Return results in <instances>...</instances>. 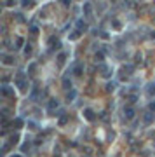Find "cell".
Listing matches in <instances>:
<instances>
[{
	"instance_id": "cell-1",
	"label": "cell",
	"mask_w": 155,
	"mask_h": 157,
	"mask_svg": "<svg viewBox=\"0 0 155 157\" xmlns=\"http://www.w3.org/2000/svg\"><path fill=\"white\" fill-rule=\"evenodd\" d=\"M14 84L19 87L21 93H26V89H28V77H26V73H25L23 70H19V72L16 73V77H14Z\"/></svg>"
},
{
	"instance_id": "cell-2",
	"label": "cell",
	"mask_w": 155,
	"mask_h": 157,
	"mask_svg": "<svg viewBox=\"0 0 155 157\" xmlns=\"http://www.w3.org/2000/svg\"><path fill=\"white\" fill-rule=\"evenodd\" d=\"M58 107H59V101L52 98V100H49V101H47V105H45V110H47V114H49V115H58V114H56Z\"/></svg>"
},
{
	"instance_id": "cell-3",
	"label": "cell",
	"mask_w": 155,
	"mask_h": 157,
	"mask_svg": "<svg viewBox=\"0 0 155 157\" xmlns=\"http://www.w3.org/2000/svg\"><path fill=\"white\" fill-rule=\"evenodd\" d=\"M87 28H89V25H87V21H84V19H77V21H75V30H78L80 33H84V32H87Z\"/></svg>"
},
{
	"instance_id": "cell-4",
	"label": "cell",
	"mask_w": 155,
	"mask_h": 157,
	"mask_svg": "<svg viewBox=\"0 0 155 157\" xmlns=\"http://www.w3.org/2000/svg\"><path fill=\"white\" fill-rule=\"evenodd\" d=\"M0 94H2L4 98H7V96H14V89H12L11 86H7V84H4V86L0 87Z\"/></svg>"
},
{
	"instance_id": "cell-5",
	"label": "cell",
	"mask_w": 155,
	"mask_h": 157,
	"mask_svg": "<svg viewBox=\"0 0 155 157\" xmlns=\"http://www.w3.org/2000/svg\"><path fill=\"white\" fill-rule=\"evenodd\" d=\"M84 68H85V65L82 63V61H77L75 65H73V68H72V72H73V75H82L84 73Z\"/></svg>"
},
{
	"instance_id": "cell-6",
	"label": "cell",
	"mask_w": 155,
	"mask_h": 157,
	"mask_svg": "<svg viewBox=\"0 0 155 157\" xmlns=\"http://www.w3.org/2000/svg\"><path fill=\"white\" fill-rule=\"evenodd\" d=\"M143 120H145V124H146V126H150V124L155 120V112L146 110V112H145V117H143Z\"/></svg>"
},
{
	"instance_id": "cell-7",
	"label": "cell",
	"mask_w": 155,
	"mask_h": 157,
	"mask_svg": "<svg viewBox=\"0 0 155 157\" xmlns=\"http://www.w3.org/2000/svg\"><path fill=\"white\" fill-rule=\"evenodd\" d=\"M134 114H136V112H134V108H132L131 105H127V107L124 108V115H125V119H127V120L134 119Z\"/></svg>"
},
{
	"instance_id": "cell-8",
	"label": "cell",
	"mask_w": 155,
	"mask_h": 157,
	"mask_svg": "<svg viewBox=\"0 0 155 157\" xmlns=\"http://www.w3.org/2000/svg\"><path fill=\"white\" fill-rule=\"evenodd\" d=\"M82 11H84V14L87 16V19H92V5H91V4H84V5H82Z\"/></svg>"
},
{
	"instance_id": "cell-9",
	"label": "cell",
	"mask_w": 155,
	"mask_h": 157,
	"mask_svg": "<svg viewBox=\"0 0 155 157\" xmlns=\"http://www.w3.org/2000/svg\"><path fill=\"white\" fill-rule=\"evenodd\" d=\"M84 117L87 119L89 122H94V120H96V114H94L91 108H85V110H84Z\"/></svg>"
},
{
	"instance_id": "cell-10",
	"label": "cell",
	"mask_w": 155,
	"mask_h": 157,
	"mask_svg": "<svg viewBox=\"0 0 155 157\" xmlns=\"http://www.w3.org/2000/svg\"><path fill=\"white\" fill-rule=\"evenodd\" d=\"M120 73H122V77H129L131 73H132V65H124L122 68H120Z\"/></svg>"
},
{
	"instance_id": "cell-11",
	"label": "cell",
	"mask_w": 155,
	"mask_h": 157,
	"mask_svg": "<svg viewBox=\"0 0 155 157\" xmlns=\"http://www.w3.org/2000/svg\"><path fill=\"white\" fill-rule=\"evenodd\" d=\"M39 93H40L39 86H33V87H32V93H30V100H32V101H37V96H39Z\"/></svg>"
},
{
	"instance_id": "cell-12",
	"label": "cell",
	"mask_w": 155,
	"mask_h": 157,
	"mask_svg": "<svg viewBox=\"0 0 155 157\" xmlns=\"http://www.w3.org/2000/svg\"><path fill=\"white\" fill-rule=\"evenodd\" d=\"M23 124H25V122H23V119H21V117L12 119V127H14V129H21V127H23Z\"/></svg>"
},
{
	"instance_id": "cell-13",
	"label": "cell",
	"mask_w": 155,
	"mask_h": 157,
	"mask_svg": "<svg viewBox=\"0 0 155 157\" xmlns=\"http://www.w3.org/2000/svg\"><path fill=\"white\" fill-rule=\"evenodd\" d=\"M63 87H65L66 91H68V89H73V87H72V80H70V77H68V73L63 77Z\"/></svg>"
},
{
	"instance_id": "cell-14",
	"label": "cell",
	"mask_w": 155,
	"mask_h": 157,
	"mask_svg": "<svg viewBox=\"0 0 155 157\" xmlns=\"http://www.w3.org/2000/svg\"><path fill=\"white\" fill-rule=\"evenodd\" d=\"M99 70H101V75H103V77H110V68H108L105 63L99 65Z\"/></svg>"
},
{
	"instance_id": "cell-15",
	"label": "cell",
	"mask_w": 155,
	"mask_h": 157,
	"mask_svg": "<svg viewBox=\"0 0 155 157\" xmlns=\"http://www.w3.org/2000/svg\"><path fill=\"white\" fill-rule=\"evenodd\" d=\"M75 98H77V91H75V89H70V91L66 93V101L70 103V101H73Z\"/></svg>"
},
{
	"instance_id": "cell-16",
	"label": "cell",
	"mask_w": 155,
	"mask_h": 157,
	"mask_svg": "<svg viewBox=\"0 0 155 157\" xmlns=\"http://www.w3.org/2000/svg\"><path fill=\"white\" fill-rule=\"evenodd\" d=\"M146 96L148 98H153L155 96V84H148L146 86Z\"/></svg>"
},
{
	"instance_id": "cell-17",
	"label": "cell",
	"mask_w": 155,
	"mask_h": 157,
	"mask_svg": "<svg viewBox=\"0 0 155 157\" xmlns=\"http://www.w3.org/2000/svg\"><path fill=\"white\" fill-rule=\"evenodd\" d=\"M2 61H4V65H14V61H16V59H14L12 56H9V54H5V56L2 58Z\"/></svg>"
},
{
	"instance_id": "cell-18",
	"label": "cell",
	"mask_w": 155,
	"mask_h": 157,
	"mask_svg": "<svg viewBox=\"0 0 155 157\" xmlns=\"http://www.w3.org/2000/svg\"><path fill=\"white\" fill-rule=\"evenodd\" d=\"M115 89H117V82H115V80H112V82L106 84V91H108V93H113Z\"/></svg>"
},
{
	"instance_id": "cell-19",
	"label": "cell",
	"mask_w": 155,
	"mask_h": 157,
	"mask_svg": "<svg viewBox=\"0 0 155 157\" xmlns=\"http://www.w3.org/2000/svg\"><path fill=\"white\" fill-rule=\"evenodd\" d=\"M65 59H66V52H59V54H58V65H59V66H63Z\"/></svg>"
},
{
	"instance_id": "cell-20",
	"label": "cell",
	"mask_w": 155,
	"mask_h": 157,
	"mask_svg": "<svg viewBox=\"0 0 155 157\" xmlns=\"http://www.w3.org/2000/svg\"><path fill=\"white\" fill-rule=\"evenodd\" d=\"M18 141H19V134L16 133V134H12V136L9 138V143H7V145H16Z\"/></svg>"
},
{
	"instance_id": "cell-21",
	"label": "cell",
	"mask_w": 155,
	"mask_h": 157,
	"mask_svg": "<svg viewBox=\"0 0 155 157\" xmlns=\"http://www.w3.org/2000/svg\"><path fill=\"white\" fill-rule=\"evenodd\" d=\"M94 59H96V63L99 61V65H101V63H103V59H105V58H103V52H101V51H99V52H96V54H94Z\"/></svg>"
},
{
	"instance_id": "cell-22",
	"label": "cell",
	"mask_w": 155,
	"mask_h": 157,
	"mask_svg": "<svg viewBox=\"0 0 155 157\" xmlns=\"http://www.w3.org/2000/svg\"><path fill=\"white\" fill-rule=\"evenodd\" d=\"M66 122H68V115H66V114H63V115L59 117V122H58V124H59V126H65Z\"/></svg>"
},
{
	"instance_id": "cell-23",
	"label": "cell",
	"mask_w": 155,
	"mask_h": 157,
	"mask_svg": "<svg viewBox=\"0 0 155 157\" xmlns=\"http://www.w3.org/2000/svg\"><path fill=\"white\" fill-rule=\"evenodd\" d=\"M80 35H82V33H80L78 30H75V32H72V33H70V40H77Z\"/></svg>"
},
{
	"instance_id": "cell-24",
	"label": "cell",
	"mask_w": 155,
	"mask_h": 157,
	"mask_svg": "<svg viewBox=\"0 0 155 157\" xmlns=\"http://www.w3.org/2000/svg\"><path fill=\"white\" fill-rule=\"evenodd\" d=\"M16 42H18V44H16V47H18V49H21V47L25 45V39H21V37H18V40H16Z\"/></svg>"
},
{
	"instance_id": "cell-25",
	"label": "cell",
	"mask_w": 155,
	"mask_h": 157,
	"mask_svg": "<svg viewBox=\"0 0 155 157\" xmlns=\"http://www.w3.org/2000/svg\"><path fill=\"white\" fill-rule=\"evenodd\" d=\"M127 100H129V103L132 105V103H136V100H138V96H136V94H129V98H127Z\"/></svg>"
},
{
	"instance_id": "cell-26",
	"label": "cell",
	"mask_w": 155,
	"mask_h": 157,
	"mask_svg": "<svg viewBox=\"0 0 155 157\" xmlns=\"http://www.w3.org/2000/svg\"><path fill=\"white\" fill-rule=\"evenodd\" d=\"M25 52H26V54H28V56H30V54H32V45H30V44H28V45H26V47H25Z\"/></svg>"
},
{
	"instance_id": "cell-27",
	"label": "cell",
	"mask_w": 155,
	"mask_h": 157,
	"mask_svg": "<svg viewBox=\"0 0 155 157\" xmlns=\"http://www.w3.org/2000/svg\"><path fill=\"white\" fill-rule=\"evenodd\" d=\"M28 127H30V129H33V131H35V129H37V124H35V122H32V120H30V122H28Z\"/></svg>"
},
{
	"instance_id": "cell-28",
	"label": "cell",
	"mask_w": 155,
	"mask_h": 157,
	"mask_svg": "<svg viewBox=\"0 0 155 157\" xmlns=\"http://www.w3.org/2000/svg\"><path fill=\"white\" fill-rule=\"evenodd\" d=\"M16 18H18V21H19V23H23V21H25V19H23V14H19V12L16 14Z\"/></svg>"
},
{
	"instance_id": "cell-29",
	"label": "cell",
	"mask_w": 155,
	"mask_h": 157,
	"mask_svg": "<svg viewBox=\"0 0 155 157\" xmlns=\"http://www.w3.org/2000/svg\"><path fill=\"white\" fill-rule=\"evenodd\" d=\"M63 5H65V7H68V5H72V2H68V0H63Z\"/></svg>"
},
{
	"instance_id": "cell-30",
	"label": "cell",
	"mask_w": 155,
	"mask_h": 157,
	"mask_svg": "<svg viewBox=\"0 0 155 157\" xmlns=\"http://www.w3.org/2000/svg\"><path fill=\"white\" fill-rule=\"evenodd\" d=\"M11 157H23V155H11Z\"/></svg>"
}]
</instances>
